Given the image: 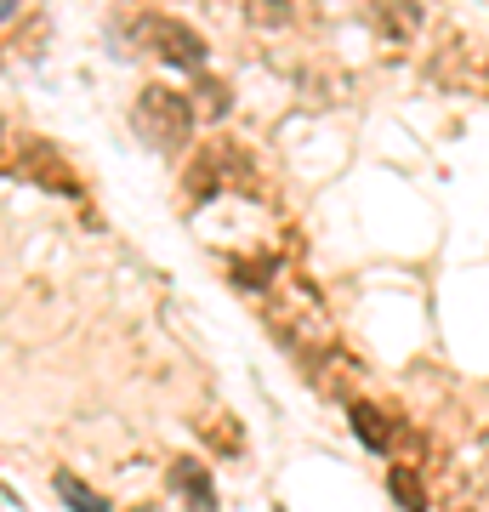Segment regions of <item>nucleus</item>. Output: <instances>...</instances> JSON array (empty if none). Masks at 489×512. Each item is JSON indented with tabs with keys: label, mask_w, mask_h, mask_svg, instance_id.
Wrapping results in <instances>:
<instances>
[{
	"label": "nucleus",
	"mask_w": 489,
	"mask_h": 512,
	"mask_svg": "<svg viewBox=\"0 0 489 512\" xmlns=\"http://www.w3.org/2000/svg\"><path fill=\"white\" fill-rule=\"evenodd\" d=\"M154 52H160L165 63H177V69H200V63H205V40L194 35L188 23L160 18V23H154Z\"/></svg>",
	"instance_id": "nucleus-1"
},
{
	"label": "nucleus",
	"mask_w": 489,
	"mask_h": 512,
	"mask_svg": "<svg viewBox=\"0 0 489 512\" xmlns=\"http://www.w3.org/2000/svg\"><path fill=\"white\" fill-rule=\"evenodd\" d=\"M143 120H165V143H182V137L194 131V109H188L177 92H165V86L143 97Z\"/></svg>",
	"instance_id": "nucleus-2"
},
{
	"label": "nucleus",
	"mask_w": 489,
	"mask_h": 512,
	"mask_svg": "<svg viewBox=\"0 0 489 512\" xmlns=\"http://www.w3.org/2000/svg\"><path fill=\"white\" fill-rule=\"evenodd\" d=\"M347 421H353V433L364 439L370 456H387V421H381L370 404H347Z\"/></svg>",
	"instance_id": "nucleus-3"
},
{
	"label": "nucleus",
	"mask_w": 489,
	"mask_h": 512,
	"mask_svg": "<svg viewBox=\"0 0 489 512\" xmlns=\"http://www.w3.org/2000/svg\"><path fill=\"white\" fill-rule=\"evenodd\" d=\"M171 484H177V490L188 495L194 507H211V478L200 473V461H188V456H182L177 467H171Z\"/></svg>",
	"instance_id": "nucleus-4"
},
{
	"label": "nucleus",
	"mask_w": 489,
	"mask_h": 512,
	"mask_svg": "<svg viewBox=\"0 0 489 512\" xmlns=\"http://www.w3.org/2000/svg\"><path fill=\"white\" fill-rule=\"evenodd\" d=\"M387 490L399 495L404 512H427V495H421V473H416V467H393V473H387Z\"/></svg>",
	"instance_id": "nucleus-5"
},
{
	"label": "nucleus",
	"mask_w": 489,
	"mask_h": 512,
	"mask_svg": "<svg viewBox=\"0 0 489 512\" xmlns=\"http://www.w3.org/2000/svg\"><path fill=\"white\" fill-rule=\"evenodd\" d=\"M57 495H63V507H74V512H109V501H97V495L69 473H57Z\"/></svg>",
	"instance_id": "nucleus-6"
},
{
	"label": "nucleus",
	"mask_w": 489,
	"mask_h": 512,
	"mask_svg": "<svg viewBox=\"0 0 489 512\" xmlns=\"http://www.w3.org/2000/svg\"><path fill=\"white\" fill-rule=\"evenodd\" d=\"M0 12H6V18H18V0H0Z\"/></svg>",
	"instance_id": "nucleus-7"
},
{
	"label": "nucleus",
	"mask_w": 489,
	"mask_h": 512,
	"mask_svg": "<svg viewBox=\"0 0 489 512\" xmlns=\"http://www.w3.org/2000/svg\"><path fill=\"white\" fill-rule=\"evenodd\" d=\"M279 512H285V507H279Z\"/></svg>",
	"instance_id": "nucleus-8"
}]
</instances>
